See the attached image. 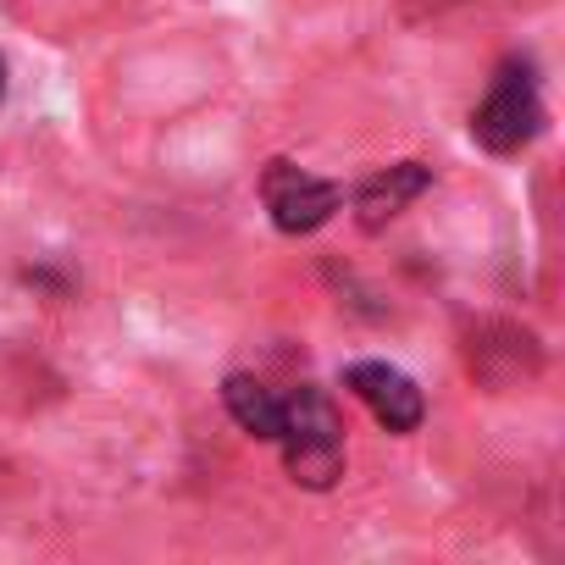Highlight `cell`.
Listing matches in <instances>:
<instances>
[{
  "label": "cell",
  "mask_w": 565,
  "mask_h": 565,
  "mask_svg": "<svg viewBox=\"0 0 565 565\" xmlns=\"http://www.w3.org/2000/svg\"><path fill=\"white\" fill-rule=\"evenodd\" d=\"M222 405H227V416L249 433V438H260V444H277V433H282V399L260 383V377H249V372H233L227 383H222Z\"/></svg>",
  "instance_id": "8992f818"
},
{
  "label": "cell",
  "mask_w": 565,
  "mask_h": 565,
  "mask_svg": "<svg viewBox=\"0 0 565 565\" xmlns=\"http://www.w3.org/2000/svg\"><path fill=\"white\" fill-rule=\"evenodd\" d=\"M0 100H7V56H0Z\"/></svg>",
  "instance_id": "52a82bcc"
},
{
  "label": "cell",
  "mask_w": 565,
  "mask_h": 565,
  "mask_svg": "<svg viewBox=\"0 0 565 565\" xmlns=\"http://www.w3.org/2000/svg\"><path fill=\"white\" fill-rule=\"evenodd\" d=\"M344 388L372 411V422L383 433H399L405 438V433H416L427 422V394L416 388L411 372H399L388 361H350L344 366Z\"/></svg>",
  "instance_id": "277c9868"
},
{
  "label": "cell",
  "mask_w": 565,
  "mask_h": 565,
  "mask_svg": "<svg viewBox=\"0 0 565 565\" xmlns=\"http://www.w3.org/2000/svg\"><path fill=\"white\" fill-rule=\"evenodd\" d=\"M427 189H433V167L427 161H394V167H383V172H372V178L355 183V222L366 233H383Z\"/></svg>",
  "instance_id": "5b68a950"
},
{
  "label": "cell",
  "mask_w": 565,
  "mask_h": 565,
  "mask_svg": "<svg viewBox=\"0 0 565 565\" xmlns=\"http://www.w3.org/2000/svg\"><path fill=\"white\" fill-rule=\"evenodd\" d=\"M543 122H548V111H543V95H537V67L526 56L499 62L488 95L471 106V139L488 156H521L543 134Z\"/></svg>",
  "instance_id": "7a4b0ae2"
},
{
  "label": "cell",
  "mask_w": 565,
  "mask_h": 565,
  "mask_svg": "<svg viewBox=\"0 0 565 565\" xmlns=\"http://www.w3.org/2000/svg\"><path fill=\"white\" fill-rule=\"evenodd\" d=\"M260 200H266V216L277 233H289V238H306L317 227H328L344 205V189L295 167L289 156H271L266 172H260Z\"/></svg>",
  "instance_id": "3957f363"
},
{
  "label": "cell",
  "mask_w": 565,
  "mask_h": 565,
  "mask_svg": "<svg viewBox=\"0 0 565 565\" xmlns=\"http://www.w3.org/2000/svg\"><path fill=\"white\" fill-rule=\"evenodd\" d=\"M277 449H282L289 482H300L311 493L339 488V477H344V416H339V405L322 388H295L282 399Z\"/></svg>",
  "instance_id": "6da1fadb"
}]
</instances>
